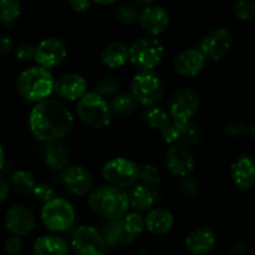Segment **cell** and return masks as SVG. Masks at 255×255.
<instances>
[{
    "instance_id": "obj_1",
    "label": "cell",
    "mask_w": 255,
    "mask_h": 255,
    "mask_svg": "<svg viewBox=\"0 0 255 255\" xmlns=\"http://www.w3.org/2000/svg\"><path fill=\"white\" fill-rule=\"evenodd\" d=\"M32 136L41 142L60 141L71 132L74 117L65 105L55 100L36 102L29 115Z\"/></svg>"
},
{
    "instance_id": "obj_2",
    "label": "cell",
    "mask_w": 255,
    "mask_h": 255,
    "mask_svg": "<svg viewBox=\"0 0 255 255\" xmlns=\"http://www.w3.org/2000/svg\"><path fill=\"white\" fill-rule=\"evenodd\" d=\"M89 206L94 213L105 219H120L128 212L127 192L122 188L104 184L89 193Z\"/></svg>"
},
{
    "instance_id": "obj_3",
    "label": "cell",
    "mask_w": 255,
    "mask_h": 255,
    "mask_svg": "<svg viewBox=\"0 0 255 255\" xmlns=\"http://www.w3.org/2000/svg\"><path fill=\"white\" fill-rule=\"evenodd\" d=\"M55 79L50 70L41 66H31L19 75L16 90L20 96L29 102H40L49 99L54 92Z\"/></svg>"
},
{
    "instance_id": "obj_4",
    "label": "cell",
    "mask_w": 255,
    "mask_h": 255,
    "mask_svg": "<svg viewBox=\"0 0 255 255\" xmlns=\"http://www.w3.org/2000/svg\"><path fill=\"white\" fill-rule=\"evenodd\" d=\"M77 116L86 126L92 128H105L111 124L112 111L110 104L97 92H86L77 100Z\"/></svg>"
},
{
    "instance_id": "obj_5",
    "label": "cell",
    "mask_w": 255,
    "mask_h": 255,
    "mask_svg": "<svg viewBox=\"0 0 255 255\" xmlns=\"http://www.w3.org/2000/svg\"><path fill=\"white\" fill-rule=\"evenodd\" d=\"M128 61L139 71L154 70L163 60L164 46L154 36L141 37L128 46Z\"/></svg>"
},
{
    "instance_id": "obj_6",
    "label": "cell",
    "mask_w": 255,
    "mask_h": 255,
    "mask_svg": "<svg viewBox=\"0 0 255 255\" xmlns=\"http://www.w3.org/2000/svg\"><path fill=\"white\" fill-rule=\"evenodd\" d=\"M131 94L143 106L156 105L164 95L163 80L153 70L139 71L132 79Z\"/></svg>"
},
{
    "instance_id": "obj_7",
    "label": "cell",
    "mask_w": 255,
    "mask_h": 255,
    "mask_svg": "<svg viewBox=\"0 0 255 255\" xmlns=\"http://www.w3.org/2000/svg\"><path fill=\"white\" fill-rule=\"evenodd\" d=\"M102 177L107 184L122 189L131 188L138 181L139 166L125 157H115L104 164Z\"/></svg>"
},
{
    "instance_id": "obj_8",
    "label": "cell",
    "mask_w": 255,
    "mask_h": 255,
    "mask_svg": "<svg viewBox=\"0 0 255 255\" xmlns=\"http://www.w3.org/2000/svg\"><path fill=\"white\" fill-rule=\"evenodd\" d=\"M41 222L49 231L65 232L72 227L75 222V209L69 201L55 197L44 203L41 208Z\"/></svg>"
},
{
    "instance_id": "obj_9",
    "label": "cell",
    "mask_w": 255,
    "mask_h": 255,
    "mask_svg": "<svg viewBox=\"0 0 255 255\" xmlns=\"http://www.w3.org/2000/svg\"><path fill=\"white\" fill-rule=\"evenodd\" d=\"M201 106V97L193 89H179L169 97L167 111L172 121H189Z\"/></svg>"
},
{
    "instance_id": "obj_10",
    "label": "cell",
    "mask_w": 255,
    "mask_h": 255,
    "mask_svg": "<svg viewBox=\"0 0 255 255\" xmlns=\"http://www.w3.org/2000/svg\"><path fill=\"white\" fill-rule=\"evenodd\" d=\"M71 246L76 255H105L106 242L97 229L91 226H81L72 236Z\"/></svg>"
},
{
    "instance_id": "obj_11",
    "label": "cell",
    "mask_w": 255,
    "mask_h": 255,
    "mask_svg": "<svg viewBox=\"0 0 255 255\" xmlns=\"http://www.w3.org/2000/svg\"><path fill=\"white\" fill-rule=\"evenodd\" d=\"M232 46H233L232 32L228 29L219 27L202 39L199 50L206 56V59L212 61H221L228 56Z\"/></svg>"
},
{
    "instance_id": "obj_12",
    "label": "cell",
    "mask_w": 255,
    "mask_h": 255,
    "mask_svg": "<svg viewBox=\"0 0 255 255\" xmlns=\"http://www.w3.org/2000/svg\"><path fill=\"white\" fill-rule=\"evenodd\" d=\"M162 139L168 144H183L191 147L197 146L202 141V132L196 124L189 121H172L169 126L161 131Z\"/></svg>"
},
{
    "instance_id": "obj_13",
    "label": "cell",
    "mask_w": 255,
    "mask_h": 255,
    "mask_svg": "<svg viewBox=\"0 0 255 255\" xmlns=\"http://www.w3.org/2000/svg\"><path fill=\"white\" fill-rule=\"evenodd\" d=\"M67 56V47L62 40L57 37H47L41 40L35 47L34 60L39 66L50 70L59 66Z\"/></svg>"
},
{
    "instance_id": "obj_14",
    "label": "cell",
    "mask_w": 255,
    "mask_h": 255,
    "mask_svg": "<svg viewBox=\"0 0 255 255\" xmlns=\"http://www.w3.org/2000/svg\"><path fill=\"white\" fill-rule=\"evenodd\" d=\"M164 161L169 173L181 179L191 176L196 167V161L189 147L178 143L172 144L167 149Z\"/></svg>"
},
{
    "instance_id": "obj_15",
    "label": "cell",
    "mask_w": 255,
    "mask_h": 255,
    "mask_svg": "<svg viewBox=\"0 0 255 255\" xmlns=\"http://www.w3.org/2000/svg\"><path fill=\"white\" fill-rule=\"evenodd\" d=\"M61 183L67 192L82 197L94 189V177L85 167L74 164L62 169Z\"/></svg>"
},
{
    "instance_id": "obj_16",
    "label": "cell",
    "mask_w": 255,
    "mask_h": 255,
    "mask_svg": "<svg viewBox=\"0 0 255 255\" xmlns=\"http://www.w3.org/2000/svg\"><path fill=\"white\" fill-rule=\"evenodd\" d=\"M137 21L141 29L149 36H158L168 29L171 19L167 10H164L162 6L148 5L139 11Z\"/></svg>"
},
{
    "instance_id": "obj_17",
    "label": "cell",
    "mask_w": 255,
    "mask_h": 255,
    "mask_svg": "<svg viewBox=\"0 0 255 255\" xmlns=\"http://www.w3.org/2000/svg\"><path fill=\"white\" fill-rule=\"evenodd\" d=\"M5 226L11 234L17 237H26L34 231L35 216L27 207L15 204L10 207L5 214Z\"/></svg>"
},
{
    "instance_id": "obj_18",
    "label": "cell",
    "mask_w": 255,
    "mask_h": 255,
    "mask_svg": "<svg viewBox=\"0 0 255 255\" xmlns=\"http://www.w3.org/2000/svg\"><path fill=\"white\" fill-rule=\"evenodd\" d=\"M54 92L62 100L77 101L87 92V82L79 74H64L55 80Z\"/></svg>"
},
{
    "instance_id": "obj_19",
    "label": "cell",
    "mask_w": 255,
    "mask_h": 255,
    "mask_svg": "<svg viewBox=\"0 0 255 255\" xmlns=\"http://www.w3.org/2000/svg\"><path fill=\"white\" fill-rule=\"evenodd\" d=\"M206 61V56L199 49H187L177 55L173 67L179 76L194 77L203 71Z\"/></svg>"
},
{
    "instance_id": "obj_20",
    "label": "cell",
    "mask_w": 255,
    "mask_h": 255,
    "mask_svg": "<svg viewBox=\"0 0 255 255\" xmlns=\"http://www.w3.org/2000/svg\"><path fill=\"white\" fill-rule=\"evenodd\" d=\"M232 179L239 189H251L255 184V159L249 154L237 157L232 163Z\"/></svg>"
},
{
    "instance_id": "obj_21",
    "label": "cell",
    "mask_w": 255,
    "mask_h": 255,
    "mask_svg": "<svg viewBox=\"0 0 255 255\" xmlns=\"http://www.w3.org/2000/svg\"><path fill=\"white\" fill-rule=\"evenodd\" d=\"M216 246V234L209 227L194 228L186 238V247L193 255L208 254Z\"/></svg>"
},
{
    "instance_id": "obj_22",
    "label": "cell",
    "mask_w": 255,
    "mask_h": 255,
    "mask_svg": "<svg viewBox=\"0 0 255 255\" xmlns=\"http://www.w3.org/2000/svg\"><path fill=\"white\" fill-rule=\"evenodd\" d=\"M129 208L134 212H147L158 201V193L153 188L144 184H134L129 188L128 193Z\"/></svg>"
},
{
    "instance_id": "obj_23",
    "label": "cell",
    "mask_w": 255,
    "mask_h": 255,
    "mask_svg": "<svg viewBox=\"0 0 255 255\" xmlns=\"http://www.w3.org/2000/svg\"><path fill=\"white\" fill-rule=\"evenodd\" d=\"M174 224V217L169 211L163 208L149 209L144 217V228L152 234L163 236L171 232Z\"/></svg>"
},
{
    "instance_id": "obj_24",
    "label": "cell",
    "mask_w": 255,
    "mask_h": 255,
    "mask_svg": "<svg viewBox=\"0 0 255 255\" xmlns=\"http://www.w3.org/2000/svg\"><path fill=\"white\" fill-rule=\"evenodd\" d=\"M121 244H132L139 238L144 229V217L139 212H127L121 219Z\"/></svg>"
},
{
    "instance_id": "obj_25",
    "label": "cell",
    "mask_w": 255,
    "mask_h": 255,
    "mask_svg": "<svg viewBox=\"0 0 255 255\" xmlns=\"http://www.w3.org/2000/svg\"><path fill=\"white\" fill-rule=\"evenodd\" d=\"M44 149V161L52 171H62L67 167L70 161L69 149L62 142L50 141L46 142Z\"/></svg>"
},
{
    "instance_id": "obj_26",
    "label": "cell",
    "mask_w": 255,
    "mask_h": 255,
    "mask_svg": "<svg viewBox=\"0 0 255 255\" xmlns=\"http://www.w3.org/2000/svg\"><path fill=\"white\" fill-rule=\"evenodd\" d=\"M32 251L35 255H67L69 244L61 237L47 234L35 241Z\"/></svg>"
},
{
    "instance_id": "obj_27",
    "label": "cell",
    "mask_w": 255,
    "mask_h": 255,
    "mask_svg": "<svg viewBox=\"0 0 255 255\" xmlns=\"http://www.w3.org/2000/svg\"><path fill=\"white\" fill-rule=\"evenodd\" d=\"M102 64L110 69H119L129 60L128 46L124 42H111L106 45L101 52Z\"/></svg>"
},
{
    "instance_id": "obj_28",
    "label": "cell",
    "mask_w": 255,
    "mask_h": 255,
    "mask_svg": "<svg viewBox=\"0 0 255 255\" xmlns=\"http://www.w3.org/2000/svg\"><path fill=\"white\" fill-rule=\"evenodd\" d=\"M142 119L149 128L159 132L166 128L167 126H169V124L172 122L168 111L163 107L156 106V105L148 106V109L142 115Z\"/></svg>"
},
{
    "instance_id": "obj_29",
    "label": "cell",
    "mask_w": 255,
    "mask_h": 255,
    "mask_svg": "<svg viewBox=\"0 0 255 255\" xmlns=\"http://www.w3.org/2000/svg\"><path fill=\"white\" fill-rule=\"evenodd\" d=\"M137 106H138V102L131 92L116 94L112 97L111 104H110L112 114L119 115V116H129V115L134 114Z\"/></svg>"
},
{
    "instance_id": "obj_30",
    "label": "cell",
    "mask_w": 255,
    "mask_h": 255,
    "mask_svg": "<svg viewBox=\"0 0 255 255\" xmlns=\"http://www.w3.org/2000/svg\"><path fill=\"white\" fill-rule=\"evenodd\" d=\"M10 184L17 194L26 197L32 196L35 187H36V181L30 172L19 169L12 173L11 178H10Z\"/></svg>"
},
{
    "instance_id": "obj_31",
    "label": "cell",
    "mask_w": 255,
    "mask_h": 255,
    "mask_svg": "<svg viewBox=\"0 0 255 255\" xmlns=\"http://www.w3.org/2000/svg\"><path fill=\"white\" fill-rule=\"evenodd\" d=\"M120 219H107V223L104 224L101 236L104 237L106 246L116 247L121 244V223H120Z\"/></svg>"
},
{
    "instance_id": "obj_32",
    "label": "cell",
    "mask_w": 255,
    "mask_h": 255,
    "mask_svg": "<svg viewBox=\"0 0 255 255\" xmlns=\"http://www.w3.org/2000/svg\"><path fill=\"white\" fill-rule=\"evenodd\" d=\"M21 12L19 0H0V21L11 24Z\"/></svg>"
},
{
    "instance_id": "obj_33",
    "label": "cell",
    "mask_w": 255,
    "mask_h": 255,
    "mask_svg": "<svg viewBox=\"0 0 255 255\" xmlns=\"http://www.w3.org/2000/svg\"><path fill=\"white\" fill-rule=\"evenodd\" d=\"M138 181H141L142 184H144V186L154 188V187L161 183L162 177L156 166L147 163L143 164V166H139Z\"/></svg>"
},
{
    "instance_id": "obj_34",
    "label": "cell",
    "mask_w": 255,
    "mask_h": 255,
    "mask_svg": "<svg viewBox=\"0 0 255 255\" xmlns=\"http://www.w3.org/2000/svg\"><path fill=\"white\" fill-rule=\"evenodd\" d=\"M120 90V81L112 75H107V76L101 77L99 81L96 82V90L95 92H97L101 96H115V95L119 92Z\"/></svg>"
},
{
    "instance_id": "obj_35",
    "label": "cell",
    "mask_w": 255,
    "mask_h": 255,
    "mask_svg": "<svg viewBox=\"0 0 255 255\" xmlns=\"http://www.w3.org/2000/svg\"><path fill=\"white\" fill-rule=\"evenodd\" d=\"M234 15L242 21H251L255 16L254 0H237L233 5Z\"/></svg>"
},
{
    "instance_id": "obj_36",
    "label": "cell",
    "mask_w": 255,
    "mask_h": 255,
    "mask_svg": "<svg viewBox=\"0 0 255 255\" xmlns=\"http://www.w3.org/2000/svg\"><path fill=\"white\" fill-rule=\"evenodd\" d=\"M138 9L134 4H122L117 7L116 16L124 25H132L138 19Z\"/></svg>"
},
{
    "instance_id": "obj_37",
    "label": "cell",
    "mask_w": 255,
    "mask_h": 255,
    "mask_svg": "<svg viewBox=\"0 0 255 255\" xmlns=\"http://www.w3.org/2000/svg\"><path fill=\"white\" fill-rule=\"evenodd\" d=\"M32 196H34L39 202L46 203V202L51 201L52 198L56 197V192H55V189L52 188L51 186L42 183V184H36Z\"/></svg>"
},
{
    "instance_id": "obj_38",
    "label": "cell",
    "mask_w": 255,
    "mask_h": 255,
    "mask_svg": "<svg viewBox=\"0 0 255 255\" xmlns=\"http://www.w3.org/2000/svg\"><path fill=\"white\" fill-rule=\"evenodd\" d=\"M181 188L184 196H187L188 198H196V197H198L199 184L198 182H197L194 178H192L191 176L182 178Z\"/></svg>"
},
{
    "instance_id": "obj_39",
    "label": "cell",
    "mask_w": 255,
    "mask_h": 255,
    "mask_svg": "<svg viewBox=\"0 0 255 255\" xmlns=\"http://www.w3.org/2000/svg\"><path fill=\"white\" fill-rule=\"evenodd\" d=\"M34 54L35 47L30 44H21L15 50V56H16V59L24 62L34 60Z\"/></svg>"
},
{
    "instance_id": "obj_40",
    "label": "cell",
    "mask_w": 255,
    "mask_h": 255,
    "mask_svg": "<svg viewBox=\"0 0 255 255\" xmlns=\"http://www.w3.org/2000/svg\"><path fill=\"white\" fill-rule=\"evenodd\" d=\"M4 248H5V252L10 255H15L20 253V251L22 249L21 237H17V236H14V234H11V236L5 241Z\"/></svg>"
},
{
    "instance_id": "obj_41",
    "label": "cell",
    "mask_w": 255,
    "mask_h": 255,
    "mask_svg": "<svg viewBox=\"0 0 255 255\" xmlns=\"http://www.w3.org/2000/svg\"><path fill=\"white\" fill-rule=\"evenodd\" d=\"M226 132L232 137H242L244 136V133L247 132V127L246 125L242 124V122L234 121L227 126Z\"/></svg>"
},
{
    "instance_id": "obj_42",
    "label": "cell",
    "mask_w": 255,
    "mask_h": 255,
    "mask_svg": "<svg viewBox=\"0 0 255 255\" xmlns=\"http://www.w3.org/2000/svg\"><path fill=\"white\" fill-rule=\"evenodd\" d=\"M70 6L76 12H85L91 7L92 0H69Z\"/></svg>"
},
{
    "instance_id": "obj_43",
    "label": "cell",
    "mask_w": 255,
    "mask_h": 255,
    "mask_svg": "<svg viewBox=\"0 0 255 255\" xmlns=\"http://www.w3.org/2000/svg\"><path fill=\"white\" fill-rule=\"evenodd\" d=\"M10 191V183L4 178L2 176H0V203L6 201L7 196H9Z\"/></svg>"
},
{
    "instance_id": "obj_44",
    "label": "cell",
    "mask_w": 255,
    "mask_h": 255,
    "mask_svg": "<svg viewBox=\"0 0 255 255\" xmlns=\"http://www.w3.org/2000/svg\"><path fill=\"white\" fill-rule=\"evenodd\" d=\"M12 49V41L6 36L0 37V54L4 55Z\"/></svg>"
},
{
    "instance_id": "obj_45",
    "label": "cell",
    "mask_w": 255,
    "mask_h": 255,
    "mask_svg": "<svg viewBox=\"0 0 255 255\" xmlns=\"http://www.w3.org/2000/svg\"><path fill=\"white\" fill-rule=\"evenodd\" d=\"M133 1V4L136 5V6H148V5H152L153 4L154 0H132Z\"/></svg>"
},
{
    "instance_id": "obj_46",
    "label": "cell",
    "mask_w": 255,
    "mask_h": 255,
    "mask_svg": "<svg viewBox=\"0 0 255 255\" xmlns=\"http://www.w3.org/2000/svg\"><path fill=\"white\" fill-rule=\"evenodd\" d=\"M248 132H249V134H251V136H252V138H253L254 141H255V120H254L253 122H252L251 125H249Z\"/></svg>"
},
{
    "instance_id": "obj_47",
    "label": "cell",
    "mask_w": 255,
    "mask_h": 255,
    "mask_svg": "<svg viewBox=\"0 0 255 255\" xmlns=\"http://www.w3.org/2000/svg\"><path fill=\"white\" fill-rule=\"evenodd\" d=\"M4 164H5V153H4V149H2V147L0 146V171L2 169Z\"/></svg>"
},
{
    "instance_id": "obj_48",
    "label": "cell",
    "mask_w": 255,
    "mask_h": 255,
    "mask_svg": "<svg viewBox=\"0 0 255 255\" xmlns=\"http://www.w3.org/2000/svg\"><path fill=\"white\" fill-rule=\"evenodd\" d=\"M92 1L97 2L100 5H112L114 2H116L117 0H92Z\"/></svg>"
}]
</instances>
